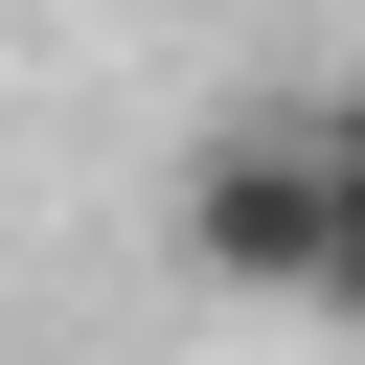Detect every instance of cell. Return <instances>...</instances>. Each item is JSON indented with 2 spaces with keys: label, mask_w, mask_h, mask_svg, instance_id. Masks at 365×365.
Here are the masks:
<instances>
[{
  "label": "cell",
  "mask_w": 365,
  "mask_h": 365,
  "mask_svg": "<svg viewBox=\"0 0 365 365\" xmlns=\"http://www.w3.org/2000/svg\"><path fill=\"white\" fill-rule=\"evenodd\" d=\"M182 251L251 274V297H297V274H319V137H228V160L182 182Z\"/></svg>",
  "instance_id": "cell-1"
},
{
  "label": "cell",
  "mask_w": 365,
  "mask_h": 365,
  "mask_svg": "<svg viewBox=\"0 0 365 365\" xmlns=\"http://www.w3.org/2000/svg\"><path fill=\"white\" fill-rule=\"evenodd\" d=\"M319 319H365V182H319V274H297Z\"/></svg>",
  "instance_id": "cell-2"
}]
</instances>
